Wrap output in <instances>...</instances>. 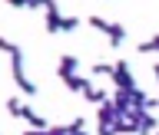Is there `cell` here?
Masks as SVG:
<instances>
[{"label": "cell", "instance_id": "6da1fadb", "mask_svg": "<svg viewBox=\"0 0 159 135\" xmlns=\"http://www.w3.org/2000/svg\"><path fill=\"white\" fill-rule=\"evenodd\" d=\"M10 76H13V82H17V89L23 96H37V82H30L27 73H23V49L20 46L10 53Z\"/></svg>", "mask_w": 159, "mask_h": 135}, {"label": "cell", "instance_id": "7a4b0ae2", "mask_svg": "<svg viewBox=\"0 0 159 135\" xmlns=\"http://www.w3.org/2000/svg\"><path fill=\"white\" fill-rule=\"evenodd\" d=\"M113 82H116V89H136V79H133V69H129V63L126 59H116V63H113Z\"/></svg>", "mask_w": 159, "mask_h": 135}, {"label": "cell", "instance_id": "3957f363", "mask_svg": "<svg viewBox=\"0 0 159 135\" xmlns=\"http://www.w3.org/2000/svg\"><path fill=\"white\" fill-rule=\"evenodd\" d=\"M43 27H47V33H63V13L57 10V0L47 7V17H43Z\"/></svg>", "mask_w": 159, "mask_h": 135}, {"label": "cell", "instance_id": "277c9868", "mask_svg": "<svg viewBox=\"0 0 159 135\" xmlns=\"http://www.w3.org/2000/svg\"><path fill=\"white\" fill-rule=\"evenodd\" d=\"M116 106H113V99H109V102H103V106H99V112H96V129H103V125H113V122H116Z\"/></svg>", "mask_w": 159, "mask_h": 135}, {"label": "cell", "instance_id": "5b68a950", "mask_svg": "<svg viewBox=\"0 0 159 135\" xmlns=\"http://www.w3.org/2000/svg\"><path fill=\"white\" fill-rule=\"evenodd\" d=\"M63 86H66L70 92H86L93 82H89L86 76H76V73H70V76H63Z\"/></svg>", "mask_w": 159, "mask_h": 135}, {"label": "cell", "instance_id": "8992f818", "mask_svg": "<svg viewBox=\"0 0 159 135\" xmlns=\"http://www.w3.org/2000/svg\"><path fill=\"white\" fill-rule=\"evenodd\" d=\"M20 119H23L30 129H37V132H47V129H50V125H47V119H43V116H37L30 106H23V116H20Z\"/></svg>", "mask_w": 159, "mask_h": 135}, {"label": "cell", "instance_id": "52a82bcc", "mask_svg": "<svg viewBox=\"0 0 159 135\" xmlns=\"http://www.w3.org/2000/svg\"><path fill=\"white\" fill-rule=\"evenodd\" d=\"M76 66H80V59L70 56V53H63V56H60V66H57V76H60V79L70 76V73H76Z\"/></svg>", "mask_w": 159, "mask_h": 135}, {"label": "cell", "instance_id": "ba28073f", "mask_svg": "<svg viewBox=\"0 0 159 135\" xmlns=\"http://www.w3.org/2000/svg\"><path fill=\"white\" fill-rule=\"evenodd\" d=\"M83 99H86V102H93V106H103V102H109V96L103 92V89H96V86H89L86 92H83Z\"/></svg>", "mask_w": 159, "mask_h": 135}, {"label": "cell", "instance_id": "9c48e42d", "mask_svg": "<svg viewBox=\"0 0 159 135\" xmlns=\"http://www.w3.org/2000/svg\"><path fill=\"white\" fill-rule=\"evenodd\" d=\"M109 46H123V40H126V27L123 23H113V30H109Z\"/></svg>", "mask_w": 159, "mask_h": 135}, {"label": "cell", "instance_id": "30bf717a", "mask_svg": "<svg viewBox=\"0 0 159 135\" xmlns=\"http://www.w3.org/2000/svg\"><path fill=\"white\" fill-rule=\"evenodd\" d=\"M86 23H89L93 30H99V33H106V36H109V30H113V23H109V20H103V17H96V13H93Z\"/></svg>", "mask_w": 159, "mask_h": 135}, {"label": "cell", "instance_id": "8fae6325", "mask_svg": "<svg viewBox=\"0 0 159 135\" xmlns=\"http://www.w3.org/2000/svg\"><path fill=\"white\" fill-rule=\"evenodd\" d=\"M136 53H143V56H146V53H159V33L152 40H143V43L136 46Z\"/></svg>", "mask_w": 159, "mask_h": 135}, {"label": "cell", "instance_id": "7c38bea8", "mask_svg": "<svg viewBox=\"0 0 159 135\" xmlns=\"http://www.w3.org/2000/svg\"><path fill=\"white\" fill-rule=\"evenodd\" d=\"M89 76H113V66L109 63H93L89 66Z\"/></svg>", "mask_w": 159, "mask_h": 135}, {"label": "cell", "instance_id": "4fadbf2b", "mask_svg": "<svg viewBox=\"0 0 159 135\" xmlns=\"http://www.w3.org/2000/svg\"><path fill=\"white\" fill-rule=\"evenodd\" d=\"M7 112H10L13 119H20V116H23V102H20L17 96H13V99H7Z\"/></svg>", "mask_w": 159, "mask_h": 135}, {"label": "cell", "instance_id": "5bb4252c", "mask_svg": "<svg viewBox=\"0 0 159 135\" xmlns=\"http://www.w3.org/2000/svg\"><path fill=\"white\" fill-rule=\"evenodd\" d=\"M76 27H80V20H76V17H63V33H73Z\"/></svg>", "mask_w": 159, "mask_h": 135}, {"label": "cell", "instance_id": "9a60e30c", "mask_svg": "<svg viewBox=\"0 0 159 135\" xmlns=\"http://www.w3.org/2000/svg\"><path fill=\"white\" fill-rule=\"evenodd\" d=\"M13 49H17V43H10L7 36H0V53H7V56H10Z\"/></svg>", "mask_w": 159, "mask_h": 135}, {"label": "cell", "instance_id": "2e32d148", "mask_svg": "<svg viewBox=\"0 0 159 135\" xmlns=\"http://www.w3.org/2000/svg\"><path fill=\"white\" fill-rule=\"evenodd\" d=\"M3 3H7V7H17V10L27 7V0H3Z\"/></svg>", "mask_w": 159, "mask_h": 135}, {"label": "cell", "instance_id": "e0dca14e", "mask_svg": "<svg viewBox=\"0 0 159 135\" xmlns=\"http://www.w3.org/2000/svg\"><path fill=\"white\" fill-rule=\"evenodd\" d=\"M146 109H149V112H152V109H159V96H156V99H149V102H146Z\"/></svg>", "mask_w": 159, "mask_h": 135}, {"label": "cell", "instance_id": "ac0fdd59", "mask_svg": "<svg viewBox=\"0 0 159 135\" xmlns=\"http://www.w3.org/2000/svg\"><path fill=\"white\" fill-rule=\"evenodd\" d=\"M152 76H156V82H159V63H156V66H152Z\"/></svg>", "mask_w": 159, "mask_h": 135}, {"label": "cell", "instance_id": "d6986e66", "mask_svg": "<svg viewBox=\"0 0 159 135\" xmlns=\"http://www.w3.org/2000/svg\"><path fill=\"white\" fill-rule=\"evenodd\" d=\"M33 3H37V0H27V7H33Z\"/></svg>", "mask_w": 159, "mask_h": 135}, {"label": "cell", "instance_id": "ffe728a7", "mask_svg": "<svg viewBox=\"0 0 159 135\" xmlns=\"http://www.w3.org/2000/svg\"><path fill=\"white\" fill-rule=\"evenodd\" d=\"M156 135H159V129H156Z\"/></svg>", "mask_w": 159, "mask_h": 135}]
</instances>
